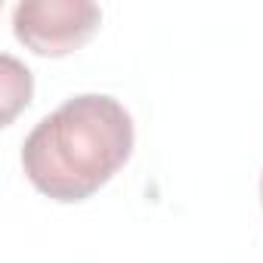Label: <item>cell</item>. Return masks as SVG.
<instances>
[{
  "instance_id": "cell-2",
  "label": "cell",
  "mask_w": 263,
  "mask_h": 263,
  "mask_svg": "<svg viewBox=\"0 0 263 263\" xmlns=\"http://www.w3.org/2000/svg\"><path fill=\"white\" fill-rule=\"evenodd\" d=\"M102 22L90 0H22L13 7L16 37L37 56H68L84 47Z\"/></svg>"
},
{
  "instance_id": "cell-1",
  "label": "cell",
  "mask_w": 263,
  "mask_h": 263,
  "mask_svg": "<svg viewBox=\"0 0 263 263\" xmlns=\"http://www.w3.org/2000/svg\"><path fill=\"white\" fill-rule=\"evenodd\" d=\"M134 152V118L105 93H81L44 115L22 146L31 186L62 204L90 198Z\"/></svg>"
},
{
  "instance_id": "cell-3",
  "label": "cell",
  "mask_w": 263,
  "mask_h": 263,
  "mask_svg": "<svg viewBox=\"0 0 263 263\" xmlns=\"http://www.w3.org/2000/svg\"><path fill=\"white\" fill-rule=\"evenodd\" d=\"M260 198H263V177H260Z\"/></svg>"
}]
</instances>
